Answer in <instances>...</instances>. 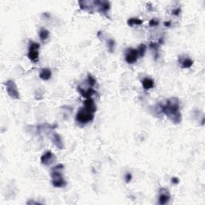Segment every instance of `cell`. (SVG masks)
<instances>
[{
  "mask_svg": "<svg viewBox=\"0 0 205 205\" xmlns=\"http://www.w3.org/2000/svg\"><path fill=\"white\" fill-rule=\"evenodd\" d=\"M162 111L175 124H180L181 122L180 101L177 98H171L167 99L166 104L162 107Z\"/></svg>",
  "mask_w": 205,
  "mask_h": 205,
  "instance_id": "6da1fadb",
  "label": "cell"
},
{
  "mask_svg": "<svg viewBox=\"0 0 205 205\" xmlns=\"http://www.w3.org/2000/svg\"><path fill=\"white\" fill-rule=\"evenodd\" d=\"M76 119L78 124L85 125V124L90 123L94 119V113H92L90 111L87 110L85 107H83L78 111Z\"/></svg>",
  "mask_w": 205,
  "mask_h": 205,
  "instance_id": "7a4b0ae2",
  "label": "cell"
},
{
  "mask_svg": "<svg viewBox=\"0 0 205 205\" xmlns=\"http://www.w3.org/2000/svg\"><path fill=\"white\" fill-rule=\"evenodd\" d=\"M39 43L34 42V41H30L27 56H28L30 60L33 62V63H36L39 60Z\"/></svg>",
  "mask_w": 205,
  "mask_h": 205,
  "instance_id": "3957f363",
  "label": "cell"
},
{
  "mask_svg": "<svg viewBox=\"0 0 205 205\" xmlns=\"http://www.w3.org/2000/svg\"><path fill=\"white\" fill-rule=\"evenodd\" d=\"M4 84L6 86V92L9 95V96L11 99H20V95H19L18 88H17V85L15 81L11 80H7Z\"/></svg>",
  "mask_w": 205,
  "mask_h": 205,
  "instance_id": "277c9868",
  "label": "cell"
},
{
  "mask_svg": "<svg viewBox=\"0 0 205 205\" xmlns=\"http://www.w3.org/2000/svg\"><path fill=\"white\" fill-rule=\"evenodd\" d=\"M139 57L137 49L128 48L126 50L125 54V60L129 64H133L137 61Z\"/></svg>",
  "mask_w": 205,
  "mask_h": 205,
  "instance_id": "5b68a950",
  "label": "cell"
},
{
  "mask_svg": "<svg viewBox=\"0 0 205 205\" xmlns=\"http://www.w3.org/2000/svg\"><path fill=\"white\" fill-rule=\"evenodd\" d=\"M171 196L168 191L165 188H162L159 191V198H158V203L161 205H165L169 203Z\"/></svg>",
  "mask_w": 205,
  "mask_h": 205,
  "instance_id": "8992f818",
  "label": "cell"
},
{
  "mask_svg": "<svg viewBox=\"0 0 205 205\" xmlns=\"http://www.w3.org/2000/svg\"><path fill=\"white\" fill-rule=\"evenodd\" d=\"M54 160H55V156L50 151H46L45 153H43L42 156H41V158H40L41 163L43 164V165H50Z\"/></svg>",
  "mask_w": 205,
  "mask_h": 205,
  "instance_id": "52a82bcc",
  "label": "cell"
},
{
  "mask_svg": "<svg viewBox=\"0 0 205 205\" xmlns=\"http://www.w3.org/2000/svg\"><path fill=\"white\" fill-rule=\"evenodd\" d=\"M96 6L98 7V11L100 13L106 14L110 10L111 3L107 1H95L94 6Z\"/></svg>",
  "mask_w": 205,
  "mask_h": 205,
  "instance_id": "ba28073f",
  "label": "cell"
},
{
  "mask_svg": "<svg viewBox=\"0 0 205 205\" xmlns=\"http://www.w3.org/2000/svg\"><path fill=\"white\" fill-rule=\"evenodd\" d=\"M77 91L81 95L82 97H84V98L86 99L91 98L93 95V94H95V91L92 88H89L88 89H86V90H84V89H83L80 87H78Z\"/></svg>",
  "mask_w": 205,
  "mask_h": 205,
  "instance_id": "9c48e42d",
  "label": "cell"
},
{
  "mask_svg": "<svg viewBox=\"0 0 205 205\" xmlns=\"http://www.w3.org/2000/svg\"><path fill=\"white\" fill-rule=\"evenodd\" d=\"M84 107L92 113H95L97 110V107L95 106L94 100L91 98L87 99L86 100L84 101Z\"/></svg>",
  "mask_w": 205,
  "mask_h": 205,
  "instance_id": "30bf717a",
  "label": "cell"
},
{
  "mask_svg": "<svg viewBox=\"0 0 205 205\" xmlns=\"http://www.w3.org/2000/svg\"><path fill=\"white\" fill-rule=\"evenodd\" d=\"M51 140L54 143V144L59 149H63L64 145H63V143L62 141V139L59 136V134L57 133H52L51 134Z\"/></svg>",
  "mask_w": 205,
  "mask_h": 205,
  "instance_id": "8fae6325",
  "label": "cell"
},
{
  "mask_svg": "<svg viewBox=\"0 0 205 205\" xmlns=\"http://www.w3.org/2000/svg\"><path fill=\"white\" fill-rule=\"evenodd\" d=\"M51 76H52V73H51V71L49 68H43L40 71L39 78L44 81H47V80H50L51 78Z\"/></svg>",
  "mask_w": 205,
  "mask_h": 205,
  "instance_id": "7c38bea8",
  "label": "cell"
},
{
  "mask_svg": "<svg viewBox=\"0 0 205 205\" xmlns=\"http://www.w3.org/2000/svg\"><path fill=\"white\" fill-rule=\"evenodd\" d=\"M155 83L154 80L150 79V78H145L142 81V86L145 90H150L151 88H154Z\"/></svg>",
  "mask_w": 205,
  "mask_h": 205,
  "instance_id": "4fadbf2b",
  "label": "cell"
},
{
  "mask_svg": "<svg viewBox=\"0 0 205 205\" xmlns=\"http://www.w3.org/2000/svg\"><path fill=\"white\" fill-rule=\"evenodd\" d=\"M79 4L80 6V8L84 11L89 10L91 7L94 6V2H88V1H80Z\"/></svg>",
  "mask_w": 205,
  "mask_h": 205,
  "instance_id": "5bb4252c",
  "label": "cell"
},
{
  "mask_svg": "<svg viewBox=\"0 0 205 205\" xmlns=\"http://www.w3.org/2000/svg\"><path fill=\"white\" fill-rule=\"evenodd\" d=\"M193 65V61L192 59L188 58V57H187L184 60L181 62V67L182 68H184V69H188V68H190Z\"/></svg>",
  "mask_w": 205,
  "mask_h": 205,
  "instance_id": "9a60e30c",
  "label": "cell"
},
{
  "mask_svg": "<svg viewBox=\"0 0 205 205\" xmlns=\"http://www.w3.org/2000/svg\"><path fill=\"white\" fill-rule=\"evenodd\" d=\"M49 35H50V32H49L48 30L45 29V28H42L39 31V38L43 42H44L45 40L47 39Z\"/></svg>",
  "mask_w": 205,
  "mask_h": 205,
  "instance_id": "2e32d148",
  "label": "cell"
},
{
  "mask_svg": "<svg viewBox=\"0 0 205 205\" xmlns=\"http://www.w3.org/2000/svg\"><path fill=\"white\" fill-rule=\"evenodd\" d=\"M143 23V21L141 19L138 18H131L128 20V24L130 27H134V26L141 25Z\"/></svg>",
  "mask_w": 205,
  "mask_h": 205,
  "instance_id": "e0dca14e",
  "label": "cell"
},
{
  "mask_svg": "<svg viewBox=\"0 0 205 205\" xmlns=\"http://www.w3.org/2000/svg\"><path fill=\"white\" fill-rule=\"evenodd\" d=\"M107 49H108V51H110V52H113L114 50H115V40L111 39L107 40Z\"/></svg>",
  "mask_w": 205,
  "mask_h": 205,
  "instance_id": "ac0fdd59",
  "label": "cell"
},
{
  "mask_svg": "<svg viewBox=\"0 0 205 205\" xmlns=\"http://www.w3.org/2000/svg\"><path fill=\"white\" fill-rule=\"evenodd\" d=\"M147 50V46L144 45V44H140V46H139L138 49H137V51H138L139 56L140 57H143L145 54V52H146Z\"/></svg>",
  "mask_w": 205,
  "mask_h": 205,
  "instance_id": "d6986e66",
  "label": "cell"
},
{
  "mask_svg": "<svg viewBox=\"0 0 205 205\" xmlns=\"http://www.w3.org/2000/svg\"><path fill=\"white\" fill-rule=\"evenodd\" d=\"M88 84H89V86H90L91 88H92V87H94L95 85V84H96V80H95V77H93L91 75L88 74Z\"/></svg>",
  "mask_w": 205,
  "mask_h": 205,
  "instance_id": "ffe728a7",
  "label": "cell"
},
{
  "mask_svg": "<svg viewBox=\"0 0 205 205\" xmlns=\"http://www.w3.org/2000/svg\"><path fill=\"white\" fill-rule=\"evenodd\" d=\"M159 25V20L156 19H152L149 22V26L150 27H157Z\"/></svg>",
  "mask_w": 205,
  "mask_h": 205,
  "instance_id": "44dd1931",
  "label": "cell"
},
{
  "mask_svg": "<svg viewBox=\"0 0 205 205\" xmlns=\"http://www.w3.org/2000/svg\"><path fill=\"white\" fill-rule=\"evenodd\" d=\"M125 181H126V183H127V184H128V183H130L131 182V180H132V174L131 173H129V172H128V173H127L125 175Z\"/></svg>",
  "mask_w": 205,
  "mask_h": 205,
  "instance_id": "7402d4cb",
  "label": "cell"
},
{
  "mask_svg": "<svg viewBox=\"0 0 205 205\" xmlns=\"http://www.w3.org/2000/svg\"><path fill=\"white\" fill-rule=\"evenodd\" d=\"M180 12H181V9H180V7H178V8L174 9L173 11H172V15H179L180 14Z\"/></svg>",
  "mask_w": 205,
  "mask_h": 205,
  "instance_id": "603a6c76",
  "label": "cell"
},
{
  "mask_svg": "<svg viewBox=\"0 0 205 205\" xmlns=\"http://www.w3.org/2000/svg\"><path fill=\"white\" fill-rule=\"evenodd\" d=\"M150 47H151L152 50L157 51V50H158V48H159V45L156 43H151L150 44Z\"/></svg>",
  "mask_w": 205,
  "mask_h": 205,
  "instance_id": "cb8c5ba5",
  "label": "cell"
},
{
  "mask_svg": "<svg viewBox=\"0 0 205 205\" xmlns=\"http://www.w3.org/2000/svg\"><path fill=\"white\" fill-rule=\"evenodd\" d=\"M179 182H180V180L178 178H176V177H174V178H172V183L174 184H178Z\"/></svg>",
  "mask_w": 205,
  "mask_h": 205,
  "instance_id": "d4e9b609",
  "label": "cell"
},
{
  "mask_svg": "<svg viewBox=\"0 0 205 205\" xmlns=\"http://www.w3.org/2000/svg\"><path fill=\"white\" fill-rule=\"evenodd\" d=\"M170 25H171V22L170 21L164 22V26H165V27H169Z\"/></svg>",
  "mask_w": 205,
  "mask_h": 205,
  "instance_id": "484cf974",
  "label": "cell"
}]
</instances>
